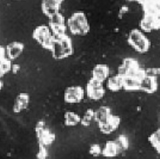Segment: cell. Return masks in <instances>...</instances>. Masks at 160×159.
<instances>
[{"label":"cell","instance_id":"obj_18","mask_svg":"<svg viewBox=\"0 0 160 159\" xmlns=\"http://www.w3.org/2000/svg\"><path fill=\"white\" fill-rule=\"evenodd\" d=\"M64 123L67 126H75L80 123L81 118L78 114L72 111H68L64 114Z\"/></svg>","mask_w":160,"mask_h":159},{"label":"cell","instance_id":"obj_12","mask_svg":"<svg viewBox=\"0 0 160 159\" xmlns=\"http://www.w3.org/2000/svg\"><path fill=\"white\" fill-rule=\"evenodd\" d=\"M121 123L120 117L118 115H113L111 117L107 122L104 124L99 125V129L104 134H110L118 129Z\"/></svg>","mask_w":160,"mask_h":159},{"label":"cell","instance_id":"obj_19","mask_svg":"<svg viewBox=\"0 0 160 159\" xmlns=\"http://www.w3.org/2000/svg\"><path fill=\"white\" fill-rule=\"evenodd\" d=\"M148 141L154 150L160 154V128L152 133L148 137Z\"/></svg>","mask_w":160,"mask_h":159},{"label":"cell","instance_id":"obj_23","mask_svg":"<svg viewBox=\"0 0 160 159\" xmlns=\"http://www.w3.org/2000/svg\"><path fill=\"white\" fill-rule=\"evenodd\" d=\"M43 143L46 144H51L55 140V135L48 130L42 131L40 133Z\"/></svg>","mask_w":160,"mask_h":159},{"label":"cell","instance_id":"obj_28","mask_svg":"<svg viewBox=\"0 0 160 159\" xmlns=\"http://www.w3.org/2000/svg\"></svg>","mask_w":160,"mask_h":159},{"label":"cell","instance_id":"obj_10","mask_svg":"<svg viewBox=\"0 0 160 159\" xmlns=\"http://www.w3.org/2000/svg\"><path fill=\"white\" fill-rule=\"evenodd\" d=\"M158 89V82L157 77L146 74L142 78L140 85V91L146 93H155Z\"/></svg>","mask_w":160,"mask_h":159},{"label":"cell","instance_id":"obj_27","mask_svg":"<svg viewBox=\"0 0 160 159\" xmlns=\"http://www.w3.org/2000/svg\"><path fill=\"white\" fill-rule=\"evenodd\" d=\"M16 1H22V0H16Z\"/></svg>","mask_w":160,"mask_h":159},{"label":"cell","instance_id":"obj_9","mask_svg":"<svg viewBox=\"0 0 160 159\" xmlns=\"http://www.w3.org/2000/svg\"><path fill=\"white\" fill-rule=\"evenodd\" d=\"M85 91L80 86L68 87L64 93V100L66 103L77 104L83 100L84 98Z\"/></svg>","mask_w":160,"mask_h":159},{"label":"cell","instance_id":"obj_26","mask_svg":"<svg viewBox=\"0 0 160 159\" xmlns=\"http://www.w3.org/2000/svg\"><path fill=\"white\" fill-rule=\"evenodd\" d=\"M56 1L58 2L60 4H62L64 1H65V0H55Z\"/></svg>","mask_w":160,"mask_h":159},{"label":"cell","instance_id":"obj_15","mask_svg":"<svg viewBox=\"0 0 160 159\" xmlns=\"http://www.w3.org/2000/svg\"><path fill=\"white\" fill-rule=\"evenodd\" d=\"M141 80L136 77H123V89L128 91H140Z\"/></svg>","mask_w":160,"mask_h":159},{"label":"cell","instance_id":"obj_8","mask_svg":"<svg viewBox=\"0 0 160 159\" xmlns=\"http://www.w3.org/2000/svg\"><path fill=\"white\" fill-rule=\"evenodd\" d=\"M48 19V26L55 37L66 34V22L65 17L61 13H58Z\"/></svg>","mask_w":160,"mask_h":159},{"label":"cell","instance_id":"obj_20","mask_svg":"<svg viewBox=\"0 0 160 159\" xmlns=\"http://www.w3.org/2000/svg\"><path fill=\"white\" fill-rule=\"evenodd\" d=\"M24 48V46L21 43L14 42L10 44L8 48L9 55L11 56H18L21 54Z\"/></svg>","mask_w":160,"mask_h":159},{"label":"cell","instance_id":"obj_22","mask_svg":"<svg viewBox=\"0 0 160 159\" xmlns=\"http://www.w3.org/2000/svg\"><path fill=\"white\" fill-rule=\"evenodd\" d=\"M93 119H94V111L92 109H89L81 118L80 123L83 126L88 127L90 125Z\"/></svg>","mask_w":160,"mask_h":159},{"label":"cell","instance_id":"obj_2","mask_svg":"<svg viewBox=\"0 0 160 159\" xmlns=\"http://www.w3.org/2000/svg\"><path fill=\"white\" fill-rule=\"evenodd\" d=\"M50 51L52 57L55 59L62 60L68 58L73 54L72 39L66 34L55 37Z\"/></svg>","mask_w":160,"mask_h":159},{"label":"cell","instance_id":"obj_25","mask_svg":"<svg viewBox=\"0 0 160 159\" xmlns=\"http://www.w3.org/2000/svg\"><path fill=\"white\" fill-rule=\"evenodd\" d=\"M145 73L147 75L153 76L158 78V76H160V67H152L146 69Z\"/></svg>","mask_w":160,"mask_h":159},{"label":"cell","instance_id":"obj_7","mask_svg":"<svg viewBox=\"0 0 160 159\" xmlns=\"http://www.w3.org/2000/svg\"><path fill=\"white\" fill-rule=\"evenodd\" d=\"M86 92L88 97L91 100L98 101L104 97L105 89L103 82L91 78L87 83Z\"/></svg>","mask_w":160,"mask_h":159},{"label":"cell","instance_id":"obj_16","mask_svg":"<svg viewBox=\"0 0 160 159\" xmlns=\"http://www.w3.org/2000/svg\"><path fill=\"white\" fill-rule=\"evenodd\" d=\"M107 86L110 91L116 92L120 91L123 88V77L118 74L109 77L107 80Z\"/></svg>","mask_w":160,"mask_h":159},{"label":"cell","instance_id":"obj_24","mask_svg":"<svg viewBox=\"0 0 160 159\" xmlns=\"http://www.w3.org/2000/svg\"><path fill=\"white\" fill-rule=\"evenodd\" d=\"M89 153L94 157H98L102 154V150L98 144H93L89 149Z\"/></svg>","mask_w":160,"mask_h":159},{"label":"cell","instance_id":"obj_5","mask_svg":"<svg viewBox=\"0 0 160 159\" xmlns=\"http://www.w3.org/2000/svg\"><path fill=\"white\" fill-rule=\"evenodd\" d=\"M32 36L43 48L51 51L55 36L48 26L40 25L37 26L33 31Z\"/></svg>","mask_w":160,"mask_h":159},{"label":"cell","instance_id":"obj_13","mask_svg":"<svg viewBox=\"0 0 160 159\" xmlns=\"http://www.w3.org/2000/svg\"><path fill=\"white\" fill-rule=\"evenodd\" d=\"M109 74L110 69L107 65L98 64L93 68L91 78L104 83L109 78Z\"/></svg>","mask_w":160,"mask_h":159},{"label":"cell","instance_id":"obj_4","mask_svg":"<svg viewBox=\"0 0 160 159\" xmlns=\"http://www.w3.org/2000/svg\"><path fill=\"white\" fill-rule=\"evenodd\" d=\"M118 74L122 77H136L141 80L146 75L145 69L141 68L139 62L132 58L123 60L118 68Z\"/></svg>","mask_w":160,"mask_h":159},{"label":"cell","instance_id":"obj_21","mask_svg":"<svg viewBox=\"0 0 160 159\" xmlns=\"http://www.w3.org/2000/svg\"><path fill=\"white\" fill-rule=\"evenodd\" d=\"M116 144L122 152L128 150L129 147V140L128 138L124 135H120L115 140Z\"/></svg>","mask_w":160,"mask_h":159},{"label":"cell","instance_id":"obj_3","mask_svg":"<svg viewBox=\"0 0 160 159\" xmlns=\"http://www.w3.org/2000/svg\"><path fill=\"white\" fill-rule=\"evenodd\" d=\"M128 43L138 53L145 54L151 48V41L145 33L140 29L132 30L128 34Z\"/></svg>","mask_w":160,"mask_h":159},{"label":"cell","instance_id":"obj_17","mask_svg":"<svg viewBox=\"0 0 160 159\" xmlns=\"http://www.w3.org/2000/svg\"><path fill=\"white\" fill-rule=\"evenodd\" d=\"M120 152V150L115 140L107 142L104 148L102 150V155L105 157L108 158L117 156Z\"/></svg>","mask_w":160,"mask_h":159},{"label":"cell","instance_id":"obj_11","mask_svg":"<svg viewBox=\"0 0 160 159\" xmlns=\"http://www.w3.org/2000/svg\"><path fill=\"white\" fill-rule=\"evenodd\" d=\"M61 5L55 0H42V10L43 13L49 18L60 12Z\"/></svg>","mask_w":160,"mask_h":159},{"label":"cell","instance_id":"obj_14","mask_svg":"<svg viewBox=\"0 0 160 159\" xmlns=\"http://www.w3.org/2000/svg\"><path fill=\"white\" fill-rule=\"evenodd\" d=\"M111 109L107 106H102L94 111V120L98 126L102 125L107 122L112 116Z\"/></svg>","mask_w":160,"mask_h":159},{"label":"cell","instance_id":"obj_6","mask_svg":"<svg viewBox=\"0 0 160 159\" xmlns=\"http://www.w3.org/2000/svg\"><path fill=\"white\" fill-rule=\"evenodd\" d=\"M140 29L145 33L160 30V17L153 14L144 13L139 22Z\"/></svg>","mask_w":160,"mask_h":159},{"label":"cell","instance_id":"obj_1","mask_svg":"<svg viewBox=\"0 0 160 159\" xmlns=\"http://www.w3.org/2000/svg\"><path fill=\"white\" fill-rule=\"evenodd\" d=\"M66 26L72 34L77 36H85L90 30L88 19L82 11L73 13L66 21Z\"/></svg>","mask_w":160,"mask_h":159}]
</instances>
